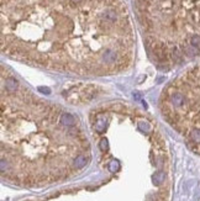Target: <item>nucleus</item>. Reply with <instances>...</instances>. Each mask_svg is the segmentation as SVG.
Segmentation results:
<instances>
[{"mask_svg":"<svg viewBox=\"0 0 200 201\" xmlns=\"http://www.w3.org/2000/svg\"><path fill=\"white\" fill-rule=\"evenodd\" d=\"M100 149H101L103 152H106V151L109 149V142H107L106 138H103V140L100 141Z\"/></svg>","mask_w":200,"mask_h":201,"instance_id":"nucleus-6","label":"nucleus"},{"mask_svg":"<svg viewBox=\"0 0 200 201\" xmlns=\"http://www.w3.org/2000/svg\"><path fill=\"white\" fill-rule=\"evenodd\" d=\"M107 168H109V170L111 172V173H116L119 169H120V163H119V161H116V159H113L109 164H107Z\"/></svg>","mask_w":200,"mask_h":201,"instance_id":"nucleus-5","label":"nucleus"},{"mask_svg":"<svg viewBox=\"0 0 200 201\" xmlns=\"http://www.w3.org/2000/svg\"><path fill=\"white\" fill-rule=\"evenodd\" d=\"M164 180H166V173H164V172H162V170L156 172V173H154V175H153V178H152V182H153V184H154V185H157V186L162 185V184L164 183Z\"/></svg>","mask_w":200,"mask_h":201,"instance_id":"nucleus-4","label":"nucleus"},{"mask_svg":"<svg viewBox=\"0 0 200 201\" xmlns=\"http://www.w3.org/2000/svg\"><path fill=\"white\" fill-rule=\"evenodd\" d=\"M17 89L2 90V174L36 184L37 165L38 183L65 178L89 153L77 117Z\"/></svg>","mask_w":200,"mask_h":201,"instance_id":"nucleus-2","label":"nucleus"},{"mask_svg":"<svg viewBox=\"0 0 200 201\" xmlns=\"http://www.w3.org/2000/svg\"><path fill=\"white\" fill-rule=\"evenodd\" d=\"M3 51L78 74H110L131 61L132 31L118 0H2Z\"/></svg>","mask_w":200,"mask_h":201,"instance_id":"nucleus-1","label":"nucleus"},{"mask_svg":"<svg viewBox=\"0 0 200 201\" xmlns=\"http://www.w3.org/2000/svg\"><path fill=\"white\" fill-rule=\"evenodd\" d=\"M164 120L200 154V64L168 84L160 99Z\"/></svg>","mask_w":200,"mask_h":201,"instance_id":"nucleus-3","label":"nucleus"}]
</instances>
